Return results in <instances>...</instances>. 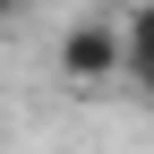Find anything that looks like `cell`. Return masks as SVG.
Here are the masks:
<instances>
[{
	"label": "cell",
	"instance_id": "2",
	"mask_svg": "<svg viewBox=\"0 0 154 154\" xmlns=\"http://www.w3.org/2000/svg\"><path fill=\"white\" fill-rule=\"evenodd\" d=\"M120 26H128V86L154 103V0H137V9H120Z\"/></svg>",
	"mask_w": 154,
	"mask_h": 154
},
{
	"label": "cell",
	"instance_id": "1",
	"mask_svg": "<svg viewBox=\"0 0 154 154\" xmlns=\"http://www.w3.org/2000/svg\"><path fill=\"white\" fill-rule=\"evenodd\" d=\"M51 69H60L69 94H111V86H128V26H120V17H69L60 43H51Z\"/></svg>",
	"mask_w": 154,
	"mask_h": 154
},
{
	"label": "cell",
	"instance_id": "3",
	"mask_svg": "<svg viewBox=\"0 0 154 154\" xmlns=\"http://www.w3.org/2000/svg\"><path fill=\"white\" fill-rule=\"evenodd\" d=\"M26 9H34V0H0V34H9V26H17Z\"/></svg>",
	"mask_w": 154,
	"mask_h": 154
}]
</instances>
